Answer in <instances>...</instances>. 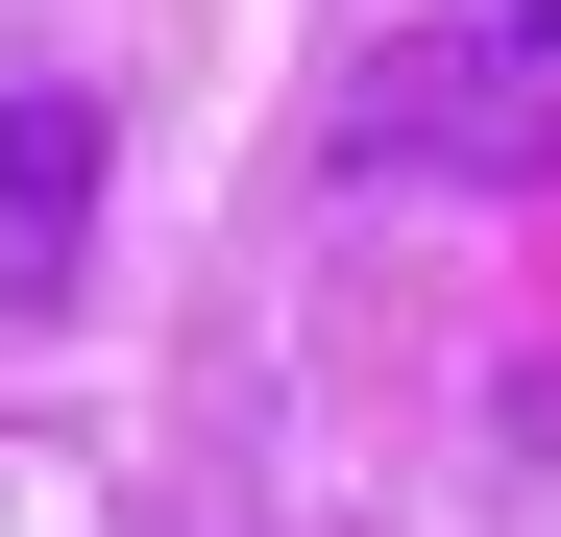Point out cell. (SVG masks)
Instances as JSON below:
<instances>
[{
  "instance_id": "1",
  "label": "cell",
  "mask_w": 561,
  "mask_h": 537,
  "mask_svg": "<svg viewBox=\"0 0 561 537\" xmlns=\"http://www.w3.org/2000/svg\"><path fill=\"white\" fill-rule=\"evenodd\" d=\"M73 196H99V123L25 99V123H0V268H73Z\"/></svg>"
}]
</instances>
